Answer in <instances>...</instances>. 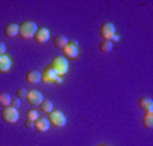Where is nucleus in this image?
<instances>
[{
	"label": "nucleus",
	"instance_id": "nucleus-24",
	"mask_svg": "<svg viewBox=\"0 0 153 146\" xmlns=\"http://www.w3.org/2000/svg\"><path fill=\"white\" fill-rule=\"evenodd\" d=\"M24 126H26V127H33V126H34V122H33V121H27V119H26Z\"/></svg>",
	"mask_w": 153,
	"mask_h": 146
},
{
	"label": "nucleus",
	"instance_id": "nucleus-3",
	"mask_svg": "<svg viewBox=\"0 0 153 146\" xmlns=\"http://www.w3.org/2000/svg\"><path fill=\"white\" fill-rule=\"evenodd\" d=\"M2 119L5 122H9V124H14L19 119V110L14 107H4L2 109Z\"/></svg>",
	"mask_w": 153,
	"mask_h": 146
},
{
	"label": "nucleus",
	"instance_id": "nucleus-25",
	"mask_svg": "<svg viewBox=\"0 0 153 146\" xmlns=\"http://www.w3.org/2000/svg\"><path fill=\"white\" fill-rule=\"evenodd\" d=\"M109 41H111V43H112V41H119V36H116V34H114V36L109 39Z\"/></svg>",
	"mask_w": 153,
	"mask_h": 146
},
{
	"label": "nucleus",
	"instance_id": "nucleus-11",
	"mask_svg": "<svg viewBox=\"0 0 153 146\" xmlns=\"http://www.w3.org/2000/svg\"><path fill=\"white\" fill-rule=\"evenodd\" d=\"M26 80H27V83H33V85L39 83V82H41V71L29 70L27 73H26Z\"/></svg>",
	"mask_w": 153,
	"mask_h": 146
},
{
	"label": "nucleus",
	"instance_id": "nucleus-9",
	"mask_svg": "<svg viewBox=\"0 0 153 146\" xmlns=\"http://www.w3.org/2000/svg\"><path fill=\"white\" fill-rule=\"evenodd\" d=\"M48 39H49V31H48V29H44V27L38 29L36 34H34V41H36L38 44H44Z\"/></svg>",
	"mask_w": 153,
	"mask_h": 146
},
{
	"label": "nucleus",
	"instance_id": "nucleus-12",
	"mask_svg": "<svg viewBox=\"0 0 153 146\" xmlns=\"http://www.w3.org/2000/svg\"><path fill=\"white\" fill-rule=\"evenodd\" d=\"M140 109H143L145 112H152L153 110V100L150 97H141L140 99V102H138Z\"/></svg>",
	"mask_w": 153,
	"mask_h": 146
},
{
	"label": "nucleus",
	"instance_id": "nucleus-6",
	"mask_svg": "<svg viewBox=\"0 0 153 146\" xmlns=\"http://www.w3.org/2000/svg\"><path fill=\"white\" fill-rule=\"evenodd\" d=\"M26 100H27L31 105H41V102H43L44 99H43V95H41L39 90H27V97H26Z\"/></svg>",
	"mask_w": 153,
	"mask_h": 146
},
{
	"label": "nucleus",
	"instance_id": "nucleus-22",
	"mask_svg": "<svg viewBox=\"0 0 153 146\" xmlns=\"http://www.w3.org/2000/svg\"><path fill=\"white\" fill-rule=\"evenodd\" d=\"M10 104L14 105V109H19V107H21V99H17V97H16V99H14V100H12Z\"/></svg>",
	"mask_w": 153,
	"mask_h": 146
},
{
	"label": "nucleus",
	"instance_id": "nucleus-20",
	"mask_svg": "<svg viewBox=\"0 0 153 146\" xmlns=\"http://www.w3.org/2000/svg\"><path fill=\"white\" fill-rule=\"evenodd\" d=\"M26 117H27V121H38L39 119V112L36 110V109H31V110H27V114H26Z\"/></svg>",
	"mask_w": 153,
	"mask_h": 146
},
{
	"label": "nucleus",
	"instance_id": "nucleus-16",
	"mask_svg": "<svg viewBox=\"0 0 153 146\" xmlns=\"http://www.w3.org/2000/svg\"><path fill=\"white\" fill-rule=\"evenodd\" d=\"M143 126H145L146 129H152L153 127V112L145 114V117H143Z\"/></svg>",
	"mask_w": 153,
	"mask_h": 146
},
{
	"label": "nucleus",
	"instance_id": "nucleus-21",
	"mask_svg": "<svg viewBox=\"0 0 153 146\" xmlns=\"http://www.w3.org/2000/svg\"><path fill=\"white\" fill-rule=\"evenodd\" d=\"M27 97V90L26 88H19L17 90V99H26Z\"/></svg>",
	"mask_w": 153,
	"mask_h": 146
},
{
	"label": "nucleus",
	"instance_id": "nucleus-23",
	"mask_svg": "<svg viewBox=\"0 0 153 146\" xmlns=\"http://www.w3.org/2000/svg\"><path fill=\"white\" fill-rule=\"evenodd\" d=\"M2 54H5V44L4 43H0V56Z\"/></svg>",
	"mask_w": 153,
	"mask_h": 146
},
{
	"label": "nucleus",
	"instance_id": "nucleus-17",
	"mask_svg": "<svg viewBox=\"0 0 153 146\" xmlns=\"http://www.w3.org/2000/svg\"><path fill=\"white\" fill-rule=\"evenodd\" d=\"M12 102V99L9 93H0V107H9Z\"/></svg>",
	"mask_w": 153,
	"mask_h": 146
},
{
	"label": "nucleus",
	"instance_id": "nucleus-2",
	"mask_svg": "<svg viewBox=\"0 0 153 146\" xmlns=\"http://www.w3.org/2000/svg\"><path fill=\"white\" fill-rule=\"evenodd\" d=\"M36 31H38V27H36L34 22H22L21 26H19V34H21V38H24V39L34 38Z\"/></svg>",
	"mask_w": 153,
	"mask_h": 146
},
{
	"label": "nucleus",
	"instance_id": "nucleus-5",
	"mask_svg": "<svg viewBox=\"0 0 153 146\" xmlns=\"http://www.w3.org/2000/svg\"><path fill=\"white\" fill-rule=\"evenodd\" d=\"M63 49V58H68V60H73V58H76L78 56V48H76V43L75 41H68V44H66Z\"/></svg>",
	"mask_w": 153,
	"mask_h": 146
},
{
	"label": "nucleus",
	"instance_id": "nucleus-1",
	"mask_svg": "<svg viewBox=\"0 0 153 146\" xmlns=\"http://www.w3.org/2000/svg\"><path fill=\"white\" fill-rule=\"evenodd\" d=\"M51 68L56 71V75L58 76H63L68 71V61H66V58H63V56H58V58H55V60L51 61Z\"/></svg>",
	"mask_w": 153,
	"mask_h": 146
},
{
	"label": "nucleus",
	"instance_id": "nucleus-8",
	"mask_svg": "<svg viewBox=\"0 0 153 146\" xmlns=\"http://www.w3.org/2000/svg\"><path fill=\"white\" fill-rule=\"evenodd\" d=\"M116 34V29H114V24H111V22H105V24H102V27H100V36L104 38V41H109L112 36Z\"/></svg>",
	"mask_w": 153,
	"mask_h": 146
},
{
	"label": "nucleus",
	"instance_id": "nucleus-10",
	"mask_svg": "<svg viewBox=\"0 0 153 146\" xmlns=\"http://www.w3.org/2000/svg\"><path fill=\"white\" fill-rule=\"evenodd\" d=\"M49 121L46 119V117H39L38 121H34V127H36V131H39V133H46V131L49 129Z\"/></svg>",
	"mask_w": 153,
	"mask_h": 146
},
{
	"label": "nucleus",
	"instance_id": "nucleus-7",
	"mask_svg": "<svg viewBox=\"0 0 153 146\" xmlns=\"http://www.w3.org/2000/svg\"><path fill=\"white\" fill-rule=\"evenodd\" d=\"M56 71L51 68V66H46L43 71H41V82H44V83H53V82L56 80Z\"/></svg>",
	"mask_w": 153,
	"mask_h": 146
},
{
	"label": "nucleus",
	"instance_id": "nucleus-14",
	"mask_svg": "<svg viewBox=\"0 0 153 146\" xmlns=\"http://www.w3.org/2000/svg\"><path fill=\"white\" fill-rule=\"evenodd\" d=\"M5 34L9 38H16L17 34H19V26L17 24H7L5 26Z\"/></svg>",
	"mask_w": 153,
	"mask_h": 146
},
{
	"label": "nucleus",
	"instance_id": "nucleus-19",
	"mask_svg": "<svg viewBox=\"0 0 153 146\" xmlns=\"http://www.w3.org/2000/svg\"><path fill=\"white\" fill-rule=\"evenodd\" d=\"M41 110H43V112H51V110H55V109H53V102H51V100H43V102H41Z\"/></svg>",
	"mask_w": 153,
	"mask_h": 146
},
{
	"label": "nucleus",
	"instance_id": "nucleus-18",
	"mask_svg": "<svg viewBox=\"0 0 153 146\" xmlns=\"http://www.w3.org/2000/svg\"><path fill=\"white\" fill-rule=\"evenodd\" d=\"M99 49H100V53H111L112 51V43L111 41H102L99 44Z\"/></svg>",
	"mask_w": 153,
	"mask_h": 146
},
{
	"label": "nucleus",
	"instance_id": "nucleus-13",
	"mask_svg": "<svg viewBox=\"0 0 153 146\" xmlns=\"http://www.w3.org/2000/svg\"><path fill=\"white\" fill-rule=\"evenodd\" d=\"M10 66H12L10 58L5 56V54H2V56H0V71H2V73H5V71L10 70Z\"/></svg>",
	"mask_w": 153,
	"mask_h": 146
},
{
	"label": "nucleus",
	"instance_id": "nucleus-4",
	"mask_svg": "<svg viewBox=\"0 0 153 146\" xmlns=\"http://www.w3.org/2000/svg\"><path fill=\"white\" fill-rule=\"evenodd\" d=\"M48 121H49V124L56 126V127H63V126L66 124L65 116H63V112H60V110H51Z\"/></svg>",
	"mask_w": 153,
	"mask_h": 146
},
{
	"label": "nucleus",
	"instance_id": "nucleus-15",
	"mask_svg": "<svg viewBox=\"0 0 153 146\" xmlns=\"http://www.w3.org/2000/svg\"><path fill=\"white\" fill-rule=\"evenodd\" d=\"M53 44H55L56 48H65L66 44H68V38L61 36V34H58V36H55V38H53Z\"/></svg>",
	"mask_w": 153,
	"mask_h": 146
}]
</instances>
